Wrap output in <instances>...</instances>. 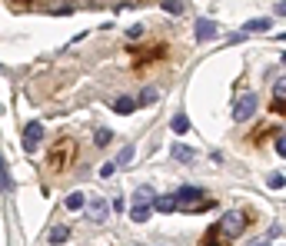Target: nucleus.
I'll list each match as a JSON object with an SVG mask.
<instances>
[{
  "label": "nucleus",
  "instance_id": "20",
  "mask_svg": "<svg viewBox=\"0 0 286 246\" xmlns=\"http://www.w3.org/2000/svg\"><path fill=\"white\" fill-rule=\"evenodd\" d=\"M110 140H113V133L107 130V126H100V130H97V146H107Z\"/></svg>",
  "mask_w": 286,
  "mask_h": 246
},
{
  "label": "nucleus",
  "instance_id": "22",
  "mask_svg": "<svg viewBox=\"0 0 286 246\" xmlns=\"http://www.w3.org/2000/svg\"><path fill=\"white\" fill-rule=\"evenodd\" d=\"M156 97H160V93H156V90H143V93H140V103H153Z\"/></svg>",
  "mask_w": 286,
  "mask_h": 246
},
{
  "label": "nucleus",
  "instance_id": "18",
  "mask_svg": "<svg viewBox=\"0 0 286 246\" xmlns=\"http://www.w3.org/2000/svg\"><path fill=\"white\" fill-rule=\"evenodd\" d=\"M0 177H3V193H13V180H10V170H7V163L0 167Z\"/></svg>",
  "mask_w": 286,
  "mask_h": 246
},
{
  "label": "nucleus",
  "instance_id": "9",
  "mask_svg": "<svg viewBox=\"0 0 286 246\" xmlns=\"http://www.w3.org/2000/svg\"><path fill=\"white\" fill-rule=\"evenodd\" d=\"M47 240H50V246H60V243H67L70 240V226L67 223H57L50 233H47Z\"/></svg>",
  "mask_w": 286,
  "mask_h": 246
},
{
  "label": "nucleus",
  "instance_id": "1",
  "mask_svg": "<svg viewBox=\"0 0 286 246\" xmlns=\"http://www.w3.org/2000/svg\"><path fill=\"white\" fill-rule=\"evenodd\" d=\"M246 226H250V216L243 210H230L226 216H220V220L207 230L203 246H226V243H233V240H240V236L246 233Z\"/></svg>",
  "mask_w": 286,
  "mask_h": 246
},
{
  "label": "nucleus",
  "instance_id": "16",
  "mask_svg": "<svg viewBox=\"0 0 286 246\" xmlns=\"http://www.w3.org/2000/svg\"><path fill=\"white\" fill-rule=\"evenodd\" d=\"M187 130H190V120L183 117V113H176L173 117V133H187Z\"/></svg>",
  "mask_w": 286,
  "mask_h": 246
},
{
  "label": "nucleus",
  "instance_id": "19",
  "mask_svg": "<svg viewBox=\"0 0 286 246\" xmlns=\"http://www.w3.org/2000/svg\"><path fill=\"white\" fill-rule=\"evenodd\" d=\"M130 160H133V146H123V150H120V157H117V167H127Z\"/></svg>",
  "mask_w": 286,
  "mask_h": 246
},
{
  "label": "nucleus",
  "instance_id": "13",
  "mask_svg": "<svg viewBox=\"0 0 286 246\" xmlns=\"http://www.w3.org/2000/svg\"><path fill=\"white\" fill-rule=\"evenodd\" d=\"M253 30H270V20H266V17H256V20H250L243 27V34H253Z\"/></svg>",
  "mask_w": 286,
  "mask_h": 246
},
{
  "label": "nucleus",
  "instance_id": "15",
  "mask_svg": "<svg viewBox=\"0 0 286 246\" xmlns=\"http://www.w3.org/2000/svg\"><path fill=\"white\" fill-rule=\"evenodd\" d=\"M156 210H160V213H173L176 200H173V196H156Z\"/></svg>",
  "mask_w": 286,
  "mask_h": 246
},
{
  "label": "nucleus",
  "instance_id": "17",
  "mask_svg": "<svg viewBox=\"0 0 286 246\" xmlns=\"http://www.w3.org/2000/svg\"><path fill=\"white\" fill-rule=\"evenodd\" d=\"M163 10L173 13V17H180V13H183V0H163Z\"/></svg>",
  "mask_w": 286,
  "mask_h": 246
},
{
  "label": "nucleus",
  "instance_id": "7",
  "mask_svg": "<svg viewBox=\"0 0 286 246\" xmlns=\"http://www.w3.org/2000/svg\"><path fill=\"white\" fill-rule=\"evenodd\" d=\"M90 216H93V223H107V216H110V203L103 200V196H93V200H90Z\"/></svg>",
  "mask_w": 286,
  "mask_h": 246
},
{
  "label": "nucleus",
  "instance_id": "2",
  "mask_svg": "<svg viewBox=\"0 0 286 246\" xmlns=\"http://www.w3.org/2000/svg\"><path fill=\"white\" fill-rule=\"evenodd\" d=\"M73 157H77V143L67 140V136H60V140H54V146L47 150V167L54 170V173H60V170H67L73 163Z\"/></svg>",
  "mask_w": 286,
  "mask_h": 246
},
{
  "label": "nucleus",
  "instance_id": "5",
  "mask_svg": "<svg viewBox=\"0 0 286 246\" xmlns=\"http://www.w3.org/2000/svg\"><path fill=\"white\" fill-rule=\"evenodd\" d=\"M40 140H44V126H40L37 120L27 123V126H23V150H27V153H37Z\"/></svg>",
  "mask_w": 286,
  "mask_h": 246
},
{
  "label": "nucleus",
  "instance_id": "8",
  "mask_svg": "<svg viewBox=\"0 0 286 246\" xmlns=\"http://www.w3.org/2000/svg\"><path fill=\"white\" fill-rule=\"evenodd\" d=\"M156 210V200L153 203H133V210H130V220L133 223H146L150 220V213Z\"/></svg>",
  "mask_w": 286,
  "mask_h": 246
},
{
  "label": "nucleus",
  "instance_id": "4",
  "mask_svg": "<svg viewBox=\"0 0 286 246\" xmlns=\"http://www.w3.org/2000/svg\"><path fill=\"white\" fill-rule=\"evenodd\" d=\"M253 113H256V93H253V90H246V93H240L236 103H233V120L243 123V120H250Z\"/></svg>",
  "mask_w": 286,
  "mask_h": 246
},
{
  "label": "nucleus",
  "instance_id": "24",
  "mask_svg": "<svg viewBox=\"0 0 286 246\" xmlns=\"http://www.w3.org/2000/svg\"><path fill=\"white\" fill-rule=\"evenodd\" d=\"M127 37H130V40H140V37H143V27H140V23H137V27H130V30H127Z\"/></svg>",
  "mask_w": 286,
  "mask_h": 246
},
{
  "label": "nucleus",
  "instance_id": "26",
  "mask_svg": "<svg viewBox=\"0 0 286 246\" xmlns=\"http://www.w3.org/2000/svg\"><path fill=\"white\" fill-rule=\"evenodd\" d=\"M7 3H13V7H17V10H23V7H30L33 0H7Z\"/></svg>",
  "mask_w": 286,
  "mask_h": 246
},
{
  "label": "nucleus",
  "instance_id": "25",
  "mask_svg": "<svg viewBox=\"0 0 286 246\" xmlns=\"http://www.w3.org/2000/svg\"><path fill=\"white\" fill-rule=\"evenodd\" d=\"M276 153H280V157H286V136H280V140H276Z\"/></svg>",
  "mask_w": 286,
  "mask_h": 246
},
{
  "label": "nucleus",
  "instance_id": "6",
  "mask_svg": "<svg viewBox=\"0 0 286 246\" xmlns=\"http://www.w3.org/2000/svg\"><path fill=\"white\" fill-rule=\"evenodd\" d=\"M270 110L273 113H286V77L273 83V103H270Z\"/></svg>",
  "mask_w": 286,
  "mask_h": 246
},
{
  "label": "nucleus",
  "instance_id": "21",
  "mask_svg": "<svg viewBox=\"0 0 286 246\" xmlns=\"http://www.w3.org/2000/svg\"><path fill=\"white\" fill-rule=\"evenodd\" d=\"M113 173H117V163H103V167H100V177L103 180H110Z\"/></svg>",
  "mask_w": 286,
  "mask_h": 246
},
{
  "label": "nucleus",
  "instance_id": "11",
  "mask_svg": "<svg viewBox=\"0 0 286 246\" xmlns=\"http://www.w3.org/2000/svg\"><path fill=\"white\" fill-rule=\"evenodd\" d=\"M213 37H216V23L207 20V17L197 20V40H213Z\"/></svg>",
  "mask_w": 286,
  "mask_h": 246
},
{
  "label": "nucleus",
  "instance_id": "12",
  "mask_svg": "<svg viewBox=\"0 0 286 246\" xmlns=\"http://www.w3.org/2000/svg\"><path fill=\"white\" fill-rule=\"evenodd\" d=\"M83 206H87V196H83V193H70V196H67V210H83Z\"/></svg>",
  "mask_w": 286,
  "mask_h": 246
},
{
  "label": "nucleus",
  "instance_id": "23",
  "mask_svg": "<svg viewBox=\"0 0 286 246\" xmlns=\"http://www.w3.org/2000/svg\"><path fill=\"white\" fill-rule=\"evenodd\" d=\"M266 183H270V186H273V190H280V186H283L286 180L280 177V173H270V180H266Z\"/></svg>",
  "mask_w": 286,
  "mask_h": 246
},
{
  "label": "nucleus",
  "instance_id": "14",
  "mask_svg": "<svg viewBox=\"0 0 286 246\" xmlns=\"http://www.w3.org/2000/svg\"><path fill=\"white\" fill-rule=\"evenodd\" d=\"M133 107H137L133 97H120V100L113 103V110H117V113H133Z\"/></svg>",
  "mask_w": 286,
  "mask_h": 246
},
{
  "label": "nucleus",
  "instance_id": "27",
  "mask_svg": "<svg viewBox=\"0 0 286 246\" xmlns=\"http://www.w3.org/2000/svg\"><path fill=\"white\" fill-rule=\"evenodd\" d=\"M276 13H280V17H286V0H280V3H276Z\"/></svg>",
  "mask_w": 286,
  "mask_h": 246
},
{
  "label": "nucleus",
  "instance_id": "3",
  "mask_svg": "<svg viewBox=\"0 0 286 246\" xmlns=\"http://www.w3.org/2000/svg\"><path fill=\"white\" fill-rule=\"evenodd\" d=\"M173 200H176V210H183V213H197V210H207L210 206V200L203 196L200 186H180L173 193Z\"/></svg>",
  "mask_w": 286,
  "mask_h": 246
},
{
  "label": "nucleus",
  "instance_id": "10",
  "mask_svg": "<svg viewBox=\"0 0 286 246\" xmlns=\"http://www.w3.org/2000/svg\"><path fill=\"white\" fill-rule=\"evenodd\" d=\"M170 153H173L176 163H193V160H197V153H193L190 146H183V143H173V146H170Z\"/></svg>",
  "mask_w": 286,
  "mask_h": 246
}]
</instances>
